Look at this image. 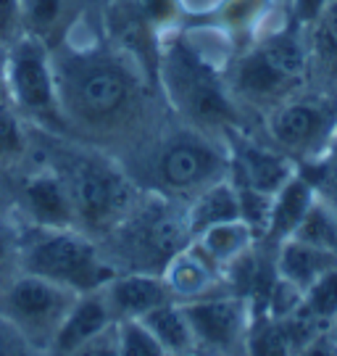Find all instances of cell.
<instances>
[{"mask_svg":"<svg viewBox=\"0 0 337 356\" xmlns=\"http://www.w3.org/2000/svg\"><path fill=\"white\" fill-rule=\"evenodd\" d=\"M66 138L113 156L119 164L161 129L158 88L111 42L50 51Z\"/></svg>","mask_w":337,"mask_h":356,"instance_id":"obj_1","label":"cell"},{"mask_svg":"<svg viewBox=\"0 0 337 356\" xmlns=\"http://www.w3.org/2000/svg\"><path fill=\"white\" fill-rule=\"evenodd\" d=\"M122 166L138 191L190 204L200 191L229 177V148L224 138L182 122L161 127Z\"/></svg>","mask_w":337,"mask_h":356,"instance_id":"obj_2","label":"cell"},{"mask_svg":"<svg viewBox=\"0 0 337 356\" xmlns=\"http://www.w3.org/2000/svg\"><path fill=\"white\" fill-rule=\"evenodd\" d=\"M158 90L163 101L190 127L216 138H227V132L243 129V111L227 88V76L216 72V66L185 32L163 35Z\"/></svg>","mask_w":337,"mask_h":356,"instance_id":"obj_3","label":"cell"},{"mask_svg":"<svg viewBox=\"0 0 337 356\" xmlns=\"http://www.w3.org/2000/svg\"><path fill=\"white\" fill-rule=\"evenodd\" d=\"M50 166L61 175L69 188L76 229H82L92 241H103L138 204V185L129 179L124 166L108 153L88 148L61 135H50Z\"/></svg>","mask_w":337,"mask_h":356,"instance_id":"obj_4","label":"cell"},{"mask_svg":"<svg viewBox=\"0 0 337 356\" xmlns=\"http://www.w3.org/2000/svg\"><path fill=\"white\" fill-rule=\"evenodd\" d=\"M227 88L243 114L256 111L261 116L309 90V56L303 29L290 19V24L282 29L253 40L229 69Z\"/></svg>","mask_w":337,"mask_h":356,"instance_id":"obj_5","label":"cell"},{"mask_svg":"<svg viewBox=\"0 0 337 356\" xmlns=\"http://www.w3.org/2000/svg\"><path fill=\"white\" fill-rule=\"evenodd\" d=\"M182 204L140 191L132 211L103 238L100 251L119 272H153L161 275L169 259L182 251L192 238ZM100 243V241H98Z\"/></svg>","mask_w":337,"mask_h":356,"instance_id":"obj_6","label":"cell"},{"mask_svg":"<svg viewBox=\"0 0 337 356\" xmlns=\"http://www.w3.org/2000/svg\"><path fill=\"white\" fill-rule=\"evenodd\" d=\"M22 272L74 293L100 291L116 275L100 243L74 227H22Z\"/></svg>","mask_w":337,"mask_h":356,"instance_id":"obj_7","label":"cell"},{"mask_svg":"<svg viewBox=\"0 0 337 356\" xmlns=\"http://www.w3.org/2000/svg\"><path fill=\"white\" fill-rule=\"evenodd\" d=\"M6 98L29 127L66 138L50 48L24 35L6 51Z\"/></svg>","mask_w":337,"mask_h":356,"instance_id":"obj_8","label":"cell"},{"mask_svg":"<svg viewBox=\"0 0 337 356\" xmlns=\"http://www.w3.org/2000/svg\"><path fill=\"white\" fill-rule=\"evenodd\" d=\"M272 148L285 153L295 164L322 161L337 127V98L303 90L263 116Z\"/></svg>","mask_w":337,"mask_h":356,"instance_id":"obj_9","label":"cell"},{"mask_svg":"<svg viewBox=\"0 0 337 356\" xmlns=\"http://www.w3.org/2000/svg\"><path fill=\"white\" fill-rule=\"evenodd\" d=\"M79 293L50 282L38 275L22 272L11 288L0 296V314L24 335L29 343L48 354L53 338L72 312Z\"/></svg>","mask_w":337,"mask_h":356,"instance_id":"obj_10","label":"cell"},{"mask_svg":"<svg viewBox=\"0 0 337 356\" xmlns=\"http://www.w3.org/2000/svg\"><path fill=\"white\" fill-rule=\"evenodd\" d=\"M200 356H243L253 304L238 293H211L182 301Z\"/></svg>","mask_w":337,"mask_h":356,"instance_id":"obj_11","label":"cell"},{"mask_svg":"<svg viewBox=\"0 0 337 356\" xmlns=\"http://www.w3.org/2000/svg\"><path fill=\"white\" fill-rule=\"evenodd\" d=\"M224 140L229 148V179L243 191L274 198V193L298 172L293 159L248 138L243 129L227 132Z\"/></svg>","mask_w":337,"mask_h":356,"instance_id":"obj_12","label":"cell"},{"mask_svg":"<svg viewBox=\"0 0 337 356\" xmlns=\"http://www.w3.org/2000/svg\"><path fill=\"white\" fill-rule=\"evenodd\" d=\"M106 26L108 42L158 88L161 40L166 32L150 22V16L140 8L138 0H111L106 11Z\"/></svg>","mask_w":337,"mask_h":356,"instance_id":"obj_13","label":"cell"},{"mask_svg":"<svg viewBox=\"0 0 337 356\" xmlns=\"http://www.w3.org/2000/svg\"><path fill=\"white\" fill-rule=\"evenodd\" d=\"M19 209L32 227H74V204L63 177L50 164L29 172L19 185Z\"/></svg>","mask_w":337,"mask_h":356,"instance_id":"obj_14","label":"cell"},{"mask_svg":"<svg viewBox=\"0 0 337 356\" xmlns=\"http://www.w3.org/2000/svg\"><path fill=\"white\" fill-rule=\"evenodd\" d=\"M103 296L108 301L113 322L142 319L153 309L174 301L163 277L153 272H116L103 285Z\"/></svg>","mask_w":337,"mask_h":356,"instance_id":"obj_15","label":"cell"},{"mask_svg":"<svg viewBox=\"0 0 337 356\" xmlns=\"http://www.w3.org/2000/svg\"><path fill=\"white\" fill-rule=\"evenodd\" d=\"M306 35V56H309V90L337 98V0H329L322 16Z\"/></svg>","mask_w":337,"mask_h":356,"instance_id":"obj_16","label":"cell"},{"mask_svg":"<svg viewBox=\"0 0 337 356\" xmlns=\"http://www.w3.org/2000/svg\"><path fill=\"white\" fill-rule=\"evenodd\" d=\"M111 325L113 314L111 309H108L106 296H103V288L100 291L79 293L74 306H72V312L66 314L63 325L58 327L56 338H53L48 356H69L72 351H76L79 346L92 341L95 335H100Z\"/></svg>","mask_w":337,"mask_h":356,"instance_id":"obj_17","label":"cell"},{"mask_svg":"<svg viewBox=\"0 0 337 356\" xmlns=\"http://www.w3.org/2000/svg\"><path fill=\"white\" fill-rule=\"evenodd\" d=\"M161 277L169 293L174 296V301H195L203 296L219 293V285L224 282V275L192 243H188L182 251H176L169 259Z\"/></svg>","mask_w":337,"mask_h":356,"instance_id":"obj_18","label":"cell"},{"mask_svg":"<svg viewBox=\"0 0 337 356\" xmlns=\"http://www.w3.org/2000/svg\"><path fill=\"white\" fill-rule=\"evenodd\" d=\"M85 8L88 0H22L24 32L53 51L63 40L72 38Z\"/></svg>","mask_w":337,"mask_h":356,"instance_id":"obj_19","label":"cell"},{"mask_svg":"<svg viewBox=\"0 0 337 356\" xmlns=\"http://www.w3.org/2000/svg\"><path fill=\"white\" fill-rule=\"evenodd\" d=\"M313 201H316L313 182L298 169L272 198L269 219H266V229H263V241L272 243L277 248L279 243L293 238V232L298 229L303 216L309 214Z\"/></svg>","mask_w":337,"mask_h":356,"instance_id":"obj_20","label":"cell"},{"mask_svg":"<svg viewBox=\"0 0 337 356\" xmlns=\"http://www.w3.org/2000/svg\"><path fill=\"white\" fill-rule=\"evenodd\" d=\"M274 267L282 280H288L300 293H306L322 275L337 267V254L319 248V245H311V243L290 238V241L277 245Z\"/></svg>","mask_w":337,"mask_h":356,"instance_id":"obj_21","label":"cell"},{"mask_svg":"<svg viewBox=\"0 0 337 356\" xmlns=\"http://www.w3.org/2000/svg\"><path fill=\"white\" fill-rule=\"evenodd\" d=\"M256 238L258 235L253 232V227L245 219H229V222L203 229L190 243L224 275L238 259H243L250 248H256Z\"/></svg>","mask_w":337,"mask_h":356,"instance_id":"obj_22","label":"cell"},{"mask_svg":"<svg viewBox=\"0 0 337 356\" xmlns=\"http://www.w3.org/2000/svg\"><path fill=\"white\" fill-rule=\"evenodd\" d=\"M185 216H188L190 238H195V235H200L203 229L213 227V225H222V222H229V219H243L235 182L227 177L208 185L206 191H200L185 206Z\"/></svg>","mask_w":337,"mask_h":356,"instance_id":"obj_23","label":"cell"},{"mask_svg":"<svg viewBox=\"0 0 337 356\" xmlns=\"http://www.w3.org/2000/svg\"><path fill=\"white\" fill-rule=\"evenodd\" d=\"M138 322L145 325V330L156 338V343L161 346L166 354H198L195 332L190 327L182 301H169V304L158 306Z\"/></svg>","mask_w":337,"mask_h":356,"instance_id":"obj_24","label":"cell"},{"mask_svg":"<svg viewBox=\"0 0 337 356\" xmlns=\"http://www.w3.org/2000/svg\"><path fill=\"white\" fill-rule=\"evenodd\" d=\"M295 343L285 319L272 317L266 312H253L245 332L243 356H293Z\"/></svg>","mask_w":337,"mask_h":356,"instance_id":"obj_25","label":"cell"},{"mask_svg":"<svg viewBox=\"0 0 337 356\" xmlns=\"http://www.w3.org/2000/svg\"><path fill=\"white\" fill-rule=\"evenodd\" d=\"M32 151V127L8 101H0V169L22 164Z\"/></svg>","mask_w":337,"mask_h":356,"instance_id":"obj_26","label":"cell"},{"mask_svg":"<svg viewBox=\"0 0 337 356\" xmlns=\"http://www.w3.org/2000/svg\"><path fill=\"white\" fill-rule=\"evenodd\" d=\"M293 238L337 254V214L324 201L316 198L309 209V214L303 216V222L298 225V229L293 232Z\"/></svg>","mask_w":337,"mask_h":356,"instance_id":"obj_27","label":"cell"},{"mask_svg":"<svg viewBox=\"0 0 337 356\" xmlns=\"http://www.w3.org/2000/svg\"><path fill=\"white\" fill-rule=\"evenodd\" d=\"M269 0H224L219 3L216 13L211 16V24L224 29L229 35H248L250 26L261 19V13L266 11Z\"/></svg>","mask_w":337,"mask_h":356,"instance_id":"obj_28","label":"cell"},{"mask_svg":"<svg viewBox=\"0 0 337 356\" xmlns=\"http://www.w3.org/2000/svg\"><path fill=\"white\" fill-rule=\"evenodd\" d=\"M300 309L316 322L332 327V322L337 317V267L329 269L327 275H322L309 291L303 293Z\"/></svg>","mask_w":337,"mask_h":356,"instance_id":"obj_29","label":"cell"},{"mask_svg":"<svg viewBox=\"0 0 337 356\" xmlns=\"http://www.w3.org/2000/svg\"><path fill=\"white\" fill-rule=\"evenodd\" d=\"M22 275V227L0 216V296Z\"/></svg>","mask_w":337,"mask_h":356,"instance_id":"obj_30","label":"cell"},{"mask_svg":"<svg viewBox=\"0 0 337 356\" xmlns=\"http://www.w3.org/2000/svg\"><path fill=\"white\" fill-rule=\"evenodd\" d=\"M119 325V351L122 356H166L156 338L145 330V325L138 319L116 322Z\"/></svg>","mask_w":337,"mask_h":356,"instance_id":"obj_31","label":"cell"},{"mask_svg":"<svg viewBox=\"0 0 337 356\" xmlns=\"http://www.w3.org/2000/svg\"><path fill=\"white\" fill-rule=\"evenodd\" d=\"M298 169L313 182L316 198L324 201V204L337 214V164L313 161V164H300Z\"/></svg>","mask_w":337,"mask_h":356,"instance_id":"obj_32","label":"cell"},{"mask_svg":"<svg viewBox=\"0 0 337 356\" xmlns=\"http://www.w3.org/2000/svg\"><path fill=\"white\" fill-rule=\"evenodd\" d=\"M24 19H22V0H0V48L8 51L16 40H22Z\"/></svg>","mask_w":337,"mask_h":356,"instance_id":"obj_33","label":"cell"},{"mask_svg":"<svg viewBox=\"0 0 337 356\" xmlns=\"http://www.w3.org/2000/svg\"><path fill=\"white\" fill-rule=\"evenodd\" d=\"M0 356H48L26 341L8 319L0 314Z\"/></svg>","mask_w":337,"mask_h":356,"instance_id":"obj_34","label":"cell"},{"mask_svg":"<svg viewBox=\"0 0 337 356\" xmlns=\"http://www.w3.org/2000/svg\"><path fill=\"white\" fill-rule=\"evenodd\" d=\"M69 356H122V351H119V325L113 322L111 327H106L100 335H95L85 346H79Z\"/></svg>","mask_w":337,"mask_h":356,"instance_id":"obj_35","label":"cell"},{"mask_svg":"<svg viewBox=\"0 0 337 356\" xmlns=\"http://www.w3.org/2000/svg\"><path fill=\"white\" fill-rule=\"evenodd\" d=\"M293 356H337V338L332 327H327L319 335H313L311 341H306Z\"/></svg>","mask_w":337,"mask_h":356,"instance_id":"obj_36","label":"cell"},{"mask_svg":"<svg viewBox=\"0 0 337 356\" xmlns=\"http://www.w3.org/2000/svg\"><path fill=\"white\" fill-rule=\"evenodd\" d=\"M327 6H329V0H293V22L300 26V29H306V26H311L322 11H324Z\"/></svg>","mask_w":337,"mask_h":356,"instance_id":"obj_37","label":"cell"},{"mask_svg":"<svg viewBox=\"0 0 337 356\" xmlns=\"http://www.w3.org/2000/svg\"><path fill=\"white\" fill-rule=\"evenodd\" d=\"M322 161H327V164H337V127H335V132H332V140H329V145H327V153Z\"/></svg>","mask_w":337,"mask_h":356,"instance_id":"obj_38","label":"cell"},{"mask_svg":"<svg viewBox=\"0 0 337 356\" xmlns=\"http://www.w3.org/2000/svg\"><path fill=\"white\" fill-rule=\"evenodd\" d=\"M0 101H8L6 98V51L0 48Z\"/></svg>","mask_w":337,"mask_h":356,"instance_id":"obj_39","label":"cell"},{"mask_svg":"<svg viewBox=\"0 0 337 356\" xmlns=\"http://www.w3.org/2000/svg\"><path fill=\"white\" fill-rule=\"evenodd\" d=\"M332 332H335V338H337V317H335V322H332Z\"/></svg>","mask_w":337,"mask_h":356,"instance_id":"obj_40","label":"cell"},{"mask_svg":"<svg viewBox=\"0 0 337 356\" xmlns=\"http://www.w3.org/2000/svg\"><path fill=\"white\" fill-rule=\"evenodd\" d=\"M166 356H198V354H166Z\"/></svg>","mask_w":337,"mask_h":356,"instance_id":"obj_41","label":"cell"}]
</instances>
